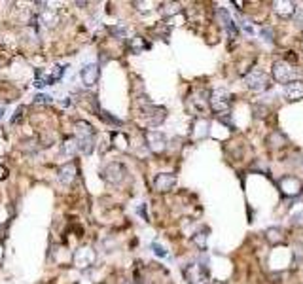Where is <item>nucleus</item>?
I'll return each instance as SVG.
<instances>
[{
  "instance_id": "20e7f679",
  "label": "nucleus",
  "mask_w": 303,
  "mask_h": 284,
  "mask_svg": "<svg viewBox=\"0 0 303 284\" xmlns=\"http://www.w3.org/2000/svg\"><path fill=\"white\" fill-rule=\"evenodd\" d=\"M184 275H186L189 284H210V275H208V269L205 265L189 264L184 269Z\"/></svg>"
},
{
  "instance_id": "dca6fc26",
  "label": "nucleus",
  "mask_w": 303,
  "mask_h": 284,
  "mask_svg": "<svg viewBox=\"0 0 303 284\" xmlns=\"http://www.w3.org/2000/svg\"><path fill=\"white\" fill-rule=\"evenodd\" d=\"M193 243H195V246H197V248L205 250V248H207V233H195V237H193Z\"/></svg>"
},
{
  "instance_id": "1a4fd4ad",
  "label": "nucleus",
  "mask_w": 303,
  "mask_h": 284,
  "mask_svg": "<svg viewBox=\"0 0 303 284\" xmlns=\"http://www.w3.org/2000/svg\"><path fill=\"white\" fill-rule=\"evenodd\" d=\"M273 9H275V13L283 19L294 17L296 11H298L296 2H290V0H277V2H273Z\"/></svg>"
},
{
  "instance_id": "a211bd4d",
  "label": "nucleus",
  "mask_w": 303,
  "mask_h": 284,
  "mask_svg": "<svg viewBox=\"0 0 303 284\" xmlns=\"http://www.w3.org/2000/svg\"><path fill=\"white\" fill-rule=\"evenodd\" d=\"M152 248H153V254H157L159 258H165V256H167L165 248H163L161 245H157V243H153V245H152Z\"/></svg>"
},
{
  "instance_id": "f257e3e1",
  "label": "nucleus",
  "mask_w": 303,
  "mask_h": 284,
  "mask_svg": "<svg viewBox=\"0 0 303 284\" xmlns=\"http://www.w3.org/2000/svg\"><path fill=\"white\" fill-rule=\"evenodd\" d=\"M208 103H210V108L214 110V112L220 116V118H224L229 114L231 110V93L227 91V89H214L212 93L208 95Z\"/></svg>"
},
{
  "instance_id": "0eeeda50",
  "label": "nucleus",
  "mask_w": 303,
  "mask_h": 284,
  "mask_svg": "<svg viewBox=\"0 0 303 284\" xmlns=\"http://www.w3.org/2000/svg\"><path fill=\"white\" fill-rule=\"evenodd\" d=\"M123 176H125V167H123L122 163H110L103 170V178L106 182H110V184H120Z\"/></svg>"
},
{
  "instance_id": "f03ea898",
  "label": "nucleus",
  "mask_w": 303,
  "mask_h": 284,
  "mask_svg": "<svg viewBox=\"0 0 303 284\" xmlns=\"http://www.w3.org/2000/svg\"><path fill=\"white\" fill-rule=\"evenodd\" d=\"M300 76H302V72L296 66L290 65V63H286V61H277L273 65V78L279 84L288 85L290 82L300 80Z\"/></svg>"
},
{
  "instance_id": "39448f33",
  "label": "nucleus",
  "mask_w": 303,
  "mask_h": 284,
  "mask_svg": "<svg viewBox=\"0 0 303 284\" xmlns=\"http://www.w3.org/2000/svg\"><path fill=\"white\" fill-rule=\"evenodd\" d=\"M279 189L286 197H298L303 191V184L298 176H283L279 180Z\"/></svg>"
},
{
  "instance_id": "f3484780",
  "label": "nucleus",
  "mask_w": 303,
  "mask_h": 284,
  "mask_svg": "<svg viewBox=\"0 0 303 284\" xmlns=\"http://www.w3.org/2000/svg\"><path fill=\"white\" fill-rule=\"evenodd\" d=\"M290 222H292V226H303V210H300V212H294Z\"/></svg>"
},
{
  "instance_id": "9b49d317",
  "label": "nucleus",
  "mask_w": 303,
  "mask_h": 284,
  "mask_svg": "<svg viewBox=\"0 0 303 284\" xmlns=\"http://www.w3.org/2000/svg\"><path fill=\"white\" fill-rule=\"evenodd\" d=\"M176 184V176L174 174H170V172H161L157 174L155 178H153V188L161 191V193H165V191H170V188Z\"/></svg>"
},
{
  "instance_id": "ddd939ff",
  "label": "nucleus",
  "mask_w": 303,
  "mask_h": 284,
  "mask_svg": "<svg viewBox=\"0 0 303 284\" xmlns=\"http://www.w3.org/2000/svg\"><path fill=\"white\" fill-rule=\"evenodd\" d=\"M99 66L97 65H87L82 70V80H84V84L87 85V87H91V85L97 84V80H99Z\"/></svg>"
},
{
  "instance_id": "423d86ee",
  "label": "nucleus",
  "mask_w": 303,
  "mask_h": 284,
  "mask_svg": "<svg viewBox=\"0 0 303 284\" xmlns=\"http://www.w3.org/2000/svg\"><path fill=\"white\" fill-rule=\"evenodd\" d=\"M144 118H146V122L150 123L152 127H157L161 123L165 122V118H167V110L163 108V106H153V104H146V108H144Z\"/></svg>"
},
{
  "instance_id": "2eb2a0df",
  "label": "nucleus",
  "mask_w": 303,
  "mask_h": 284,
  "mask_svg": "<svg viewBox=\"0 0 303 284\" xmlns=\"http://www.w3.org/2000/svg\"><path fill=\"white\" fill-rule=\"evenodd\" d=\"M265 235H267V241H269V243H281V241H283L284 239V235H283V229H281V227H271V229H267V233H265Z\"/></svg>"
},
{
  "instance_id": "7ed1b4c3",
  "label": "nucleus",
  "mask_w": 303,
  "mask_h": 284,
  "mask_svg": "<svg viewBox=\"0 0 303 284\" xmlns=\"http://www.w3.org/2000/svg\"><path fill=\"white\" fill-rule=\"evenodd\" d=\"M245 85L250 89V91H256V93H262V91H267L271 87V78L262 72V70H254L245 78Z\"/></svg>"
},
{
  "instance_id": "f8f14e48",
  "label": "nucleus",
  "mask_w": 303,
  "mask_h": 284,
  "mask_svg": "<svg viewBox=\"0 0 303 284\" xmlns=\"http://www.w3.org/2000/svg\"><path fill=\"white\" fill-rule=\"evenodd\" d=\"M216 11H218V17L222 19V25L226 28V32L231 38H235L239 30H237V25H235V21H233V17H231V13H229L226 8H218Z\"/></svg>"
},
{
  "instance_id": "412c9836",
  "label": "nucleus",
  "mask_w": 303,
  "mask_h": 284,
  "mask_svg": "<svg viewBox=\"0 0 303 284\" xmlns=\"http://www.w3.org/2000/svg\"><path fill=\"white\" fill-rule=\"evenodd\" d=\"M214 284H224V283H218V281H216V283H214Z\"/></svg>"
},
{
  "instance_id": "6e6552de",
  "label": "nucleus",
  "mask_w": 303,
  "mask_h": 284,
  "mask_svg": "<svg viewBox=\"0 0 303 284\" xmlns=\"http://www.w3.org/2000/svg\"><path fill=\"white\" fill-rule=\"evenodd\" d=\"M144 137H146V144L150 146L152 151H155V153L165 151V148H167V141H165V135H163V133L146 131L144 133Z\"/></svg>"
},
{
  "instance_id": "6ab92c4d",
  "label": "nucleus",
  "mask_w": 303,
  "mask_h": 284,
  "mask_svg": "<svg viewBox=\"0 0 303 284\" xmlns=\"http://www.w3.org/2000/svg\"><path fill=\"white\" fill-rule=\"evenodd\" d=\"M260 36H264L267 42H273V32H271V28H262V30H260Z\"/></svg>"
},
{
  "instance_id": "4468645a",
  "label": "nucleus",
  "mask_w": 303,
  "mask_h": 284,
  "mask_svg": "<svg viewBox=\"0 0 303 284\" xmlns=\"http://www.w3.org/2000/svg\"><path fill=\"white\" fill-rule=\"evenodd\" d=\"M61 176V182L63 184H70L72 180H74V174H76V167H74V163H68V165H65L63 169H61V172H59Z\"/></svg>"
},
{
  "instance_id": "aec40b11",
  "label": "nucleus",
  "mask_w": 303,
  "mask_h": 284,
  "mask_svg": "<svg viewBox=\"0 0 303 284\" xmlns=\"http://www.w3.org/2000/svg\"><path fill=\"white\" fill-rule=\"evenodd\" d=\"M49 101H51L49 95H38L36 97V103H49Z\"/></svg>"
},
{
  "instance_id": "9d476101",
  "label": "nucleus",
  "mask_w": 303,
  "mask_h": 284,
  "mask_svg": "<svg viewBox=\"0 0 303 284\" xmlns=\"http://www.w3.org/2000/svg\"><path fill=\"white\" fill-rule=\"evenodd\" d=\"M284 99L290 103H298L303 99V80H296L284 85Z\"/></svg>"
}]
</instances>
